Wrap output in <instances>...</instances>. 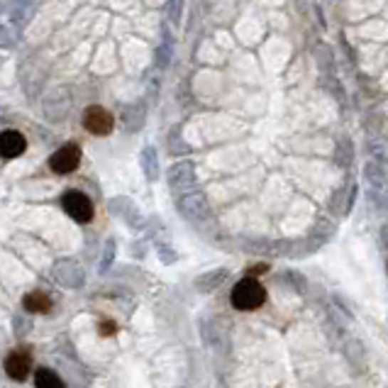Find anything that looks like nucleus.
<instances>
[{
	"label": "nucleus",
	"mask_w": 388,
	"mask_h": 388,
	"mask_svg": "<svg viewBox=\"0 0 388 388\" xmlns=\"http://www.w3.org/2000/svg\"><path fill=\"white\" fill-rule=\"evenodd\" d=\"M140 167L145 171V176L150 181H157L159 179V154L154 147H145L140 154Z\"/></svg>",
	"instance_id": "9d476101"
},
{
	"label": "nucleus",
	"mask_w": 388,
	"mask_h": 388,
	"mask_svg": "<svg viewBox=\"0 0 388 388\" xmlns=\"http://www.w3.org/2000/svg\"><path fill=\"white\" fill-rule=\"evenodd\" d=\"M179 210L184 218H191V220H205L210 215L208 198H205L201 191L184 193V196L179 198Z\"/></svg>",
	"instance_id": "423d86ee"
},
{
	"label": "nucleus",
	"mask_w": 388,
	"mask_h": 388,
	"mask_svg": "<svg viewBox=\"0 0 388 388\" xmlns=\"http://www.w3.org/2000/svg\"><path fill=\"white\" fill-rule=\"evenodd\" d=\"M145 120H147L145 103H135V105H127L122 110V127L127 132H140L145 127Z\"/></svg>",
	"instance_id": "1a4fd4ad"
},
{
	"label": "nucleus",
	"mask_w": 388,
	"mask_h": 388,
	"mask_svg": "<svg viewBox=\"0 0 388 388\" xmlns=\"http://www.w3.org/2000/svg\"><path fill=\"white\" fill-rule=\"evenodd\" d=\"M169 15H171V20H174V22H179V17H181V0H171Z\"/></svg>",
	"instance_id": "2eb2a0df"
},
{
	"label": "nucleus",
	"mask_w": 388,
	"mask_h": 388,
	"mask_svg": "<svg viewBox=\"0 0 388 388\" xmlns=\"http://www.w3.org/2000/svg\"><path fill=\"white\" fill-rule=\"evenodd\" d=\"M30 369H32V359L25 350L10 352L8 359H5V372H8L13 381H25L30 376Z\"/></svg>",
	"instance_id": "6e6552de"
},
{
	"label": "nucleus",
	"mask_w": 388,
	"mask_h": 388,
	"mask_svg": "<svg viewBox=\"0 0 388 388\" xmlns=\"http://www.w3.org/2000/svg\"><path fill=\"white\" fill-rule=\"evenodd\" d=\"M27 150V140L17 130H5L0 132V157L3 159H17Z\"/></svg>",
	"instance_id": "0eeeda50"
},
{
	"label": "nucleus",
	"mask_w": 388,
	"mask_h": 388,
	"mask_svg": "<svg viewBox=\"0 0 388 388\" xmlns=\"http://www.w3.org/2000/svg\"><path fill=\"white\" fill-rule=\"evenodd\" d=\"M222 278H225V271H215V273H210V276H203L201 281H198V286H201V288H215Z\"/></svg>",
	"instance_id": "4468645a"
},
{
	"label": "nucleus",
	"mask_w": 388,
	"mask_h": 388,
	"mask_svg": "<svg viewBox=\"0 0 388 388\" xmlns=\"http://www.w3.org/2000/svg\"><path fill=\"white\" fill-rule=\"evenodd\" d=\"M115 332V323H103L100 325V335H112Z\"/></svg>",
	"instance_id": "dca6fc26"
},
{
	"label": "nucleus",
	"mask_w": 388,
	"mask_h": 388,
	"mask_svg": "<svg viewBox=\"0 0 388 388\" xmlns=\"http://www.w3.org/2000/svg\"><path fill=\"white\" fill-rule=\"evenodd\" d=\"M169 61H171V42H169V44L164 42L162 47L157 49V66H159V68H167V66H169Z\"/></svg>",
	"instance_id": "ddd939ff"
},
{
	"label": "nucleus",
	"mask_w": 388,
	"mask_h": 388,
	"mask_svg": "<svg viewBox=\"0 0 388 388\" xmlns=\"http://www.w3.org/2000/svg\"><path fill=\"white\" fill-rule=\"evenodd\" d=\"M78 167H81V147L78 145H64L59 147L49 159V169L54 174H73Z\"/></svg>",
	"instance_id": "20e7f679"
},
{
	"label": "nucleus",
	"mask_w": 388,
	"mask_h": 388,
	"mask_svg": "<svg viewBox=\"0 0 388 388\" xmlns=\"http://www.w3.org/2000/svg\"><path fill=\"white\" fill-rule=\"evenodd\" d=\"M34 386L37 388H64V381L51 372V369H37V374H34Z\"/></svg>",
	"instance_id": "f8f14e48"
},
{
	"label": "nucleus",
	"mask_w": 388,
	"mask_h": 388,
	"mask_svg": "<svg viewBox=\"0 0 388 388\" xmlns=\"http://www.w3.org/2000/svg\"><path fill=\"white\" fill-rule=\"evenodd\" d=\"M22 305H25L27 313H47L51 308V298L44 293V290H32V293L25 295Z\"/></svg>",
	"instance_id": "9b49d317"
},
{
	"label": "nucleus",
	"mask_w": 388,
	"mask_h": 388,
	"mask_svg": "<svg viewBox=\"0 0 388 388\" xmlns=\"http://www.w3.org/2000/svg\"><path fill=\"white\" fill-rule=\"evenodd\" d=\"M83 130L95 137H105L112 132V125H115V120H112V112L108 110V108L103 105H88L83 110Z\"/></svg>",
	"instance_id": "7ed1b4c3"
},
{
	"label": "nucleus",
	"mask_w": 388,
	"mask_h": 388,
	"mask_svg": "<svg viewBox=\"0 0 388 388\" xmlns=\"http://www.w3.org/2000/svg\"><path fill=\"white\" fill-rule=\"evenodd\" d=\"M167 181L171 186V191L176 193H188L191 188H196V167H193V162H188V159H184V162H176L174 167L169 169L167 174Z\"/></svg>",
	"instance_id": "39448f33"
},
{
	"label": "nucleus",
	"mask_w": 388,
	"mask_h": 388,
	"mask_svg": "<svg viewBox=\"0 0 388 388\" xmlns=\"http://www.w3.org/2000/svg\"><path fill=\"white\" fill-rule=\"evenodd\" d=\"M230 300L237 310H256V308L264 305L266 290L256 278H242L230 293Z\"/></svg>",
	"instance_id": "f257e3e1"
},
{
	"label": "nucleus",
	"mask_w": 388,
	"mask_h": 388,
	"mask_svg": "<svg viewBox=\"0 0 388 388\" xmlns=\"http://www.w3.org/2000/svg\"><path fill=\"white\" fill-rule=\"evenodd\" d=\"M61 208H64L68 218L76 220L78 225H88V222L93 220V215H95L93 201H90V198L81 191L64 193V198H61Z\"/></svg>",
	"instance_id": "f03ea898"
}]
</instances>
